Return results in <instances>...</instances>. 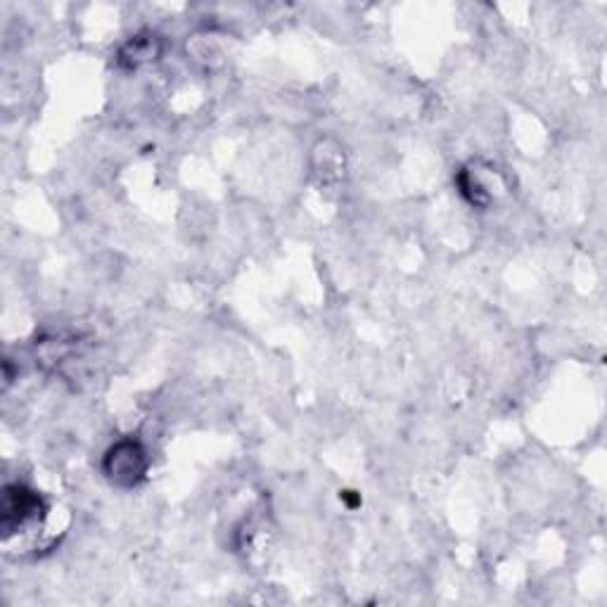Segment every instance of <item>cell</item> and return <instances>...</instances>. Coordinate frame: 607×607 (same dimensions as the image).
Returning a JSON list of instances; mask_svg holds the SVG:
<instances>
[{
	"label": "cell",
	"instance_id": "cell-1",
	"mask_svg": "<svg viewBox=\"0 0 607 607\" xmlns=\"http://www.w3.org/2000/svg\"><path fill=\"white\" fill-rule=\"evenodd\" d=\"M43 512L46 506L39 493L22 484H10L3 489V503H0V529L8 539L27 525L39 522Z\"/></svg>",
	"mask_w": 607,
	"mask_h": 607
},
{
	"label": "cell",
	"instance_id": "cell-2",
	"mask_svg": "<svg viewBox=\"0 0 607 607\" xmlns=\"http://www.w3.org/2000/svg\"><path fill=\"white\" fill-rule=\"evenodd\" d=\"M105 472L119 487H136L147 472V453L138 441H119L105 458Z\"/></svg>",
	"mask_w": 607,
	"mask_h": 607
},
{
	"label": "cell",
	"instance_id": "cell-3",
	"mask_svg": "<svg viewBox=\"0 0 607 607\" xmlns=\"http://www.w3.org/2000/svg\"><path fill=\"white\" fill-rule=\"evenodd\" d=\"M159 52L157 46V36H138L131 43H128L121 52V62H126L128 67H138L143 62L155 60V55Z\"/></svg>",
	"mask_w": 607,
	"mask_h": 607
}]
</instances>
